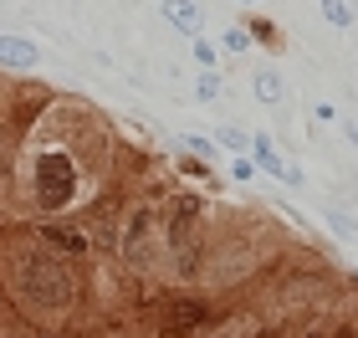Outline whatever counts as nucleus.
I'll return each instance as SVG.
<instances>
[{
  "mask_svg": "<svg viewBox=\"0 0 358 338\" xmlns=\"http://www.w3.org/2000/svg\"><path fill=\"white\" fill-rule=\"evenodd\" d=\"M0 174H10V123H6V108H0Z\"/></svg>",
  "mask_w": 358,
  "mask_h": 338,
  "instance_id": "obj_8",
  "label": "nucleus"
},
{
  "mask_svg": "<svg viewBox=\"0 0 358 338\" xmlns=\"http://www.w3.org/2000/svg\"><path fill=\"white\" fill-rule=\"evenodd\" d=\"M149 241H154V216L149 211H134L128 225H123V256L134 267H143V262H149Z\"/></svg>",
  "mask_w": 358,
  "mask_h": 338,
  "instance_id": "obj_4",
  "label": "nucleus"
},
{
  "mask_svg": "<svg viewBox=\"0 0 358 338\" xmlns=\"http://www.w3.org/2000/svg\"><path fill=\"white\" fill-rule=\"evenodd\" d=\"M10 338H46V333H36V328H10Z\"/></svg>",
  "mask_w": 358,
  "mask_h": 338,
  "instance_id": "obj_10",
  "label": "nucleus"
},
{
  "mask_svg": "<svg viewBox=\"0 0 358 338\" xmlns=\"http://www.w3.org/2000/svg\"><path fill=\"white\" fill-rule=\"evenodd\" d=\"M72 174H77V164L67 154H46L41 164H36V195H41V205L46 211H57V205H67V195H72Z\"/></svg>",
  "mask_w": 358,
  "mask_h": 338,
  "instance_id": "obj_2",
  "label": "nucleus"
},
{
  "mask_svg": "<svg viewBox=\"0 0 358 338\" xmlns=\"http://www.w3.org/2000/svg\"><path fill=\"white\" fill-rule=\"evenodd\" d=\"M6 277H10V293L21 302H31V308H41V313L72 308V297H77V282H72L67 262L57 251H41V246H21L6 262Z\"/></svg>",
  "mask_w": 358,
  "mask_h": 338,
  "instance_id": "obj_1",
  "label": "nucleus"
},
{
  "mask_svg": "<svg viewBox=\"0 0 358 338\" xmlns=\"http://www.w3.org/2000/svg\"><path fill=\"white\" fill-rule=\"evenodd\" d=\"M194 225H200V205L194 200H179L174 216H169V246L179 256V272L194 267Z\"/></svg>",
  "mask_w": 358,
  "mask_h": 338,
  "instance_id": "obj_3",
  "label": "nucleus"
},
{
  "mask_svg": "<svg viewBox=\"0 0 358 338\" xmlns=\"http://www.w3.org/2000/svg\"><path fill=\"white\" fill-rule=\"evenodd\" d=\"M46 241H52L57 251H72V256H87V236L83 231H72V225H46L41 231Z\"/></svg>",
  "mask_w": 358,
  "mask_h": 338,
  "instance_id": "obj_5",
  "label": "nucleus"
},
{
  "mask_svg": "<svg viewBox=\"0 0 358 338\" xmlns=\"http://www.w3.org/2000/svg\"><path fill=\"white\" fill-rule=\"evenodd\" d=\"M194 323H205V302H174L169 308V333L194 328Z\"/></svg>",
  "mask_w": 358,
  "mask_h": 338,
  "instance_id": "obj_6",
  "label": "nucleus"
},
{
  "mask_svg": "<svg viewBox=\"0 0 358 338\" xmlns=\"http://www.w3.org/2000/svg\"><path fill=\"white\" fill-rule=\"evenodd\" d=\"M169 10H174L179 26H194V21H200V15H194V6H185V0H169Z\"/></svg>",
  "mask_w": 358,
  "mask_h": 338,
  "instance_id": "obj_9",
  "label": "nucleus"
},
{
  "mask_svg": "<svg viewBox=\"0 0 358 338\" xmlns=\"http://www.w3.org/2000/svg\"><path fill=\"white\" fill-rule=\"evenodd\" d=\"M302 338H328V333H302Z\"/></svg>",
  "mask_w": 358,
  "mask_h": 338,
  "instance_id": "obj_11",
  "label": "nucleus"
},
{
  "mask_svg": "<svg viewBox=\"0 0 358 338\" xmlns=\"http://www.w3.org/2000/svg\"><path fill=\"white\" fill-rule=\"evenodd\" d=\"M0 62H10V67H31V62H36V46L31 41H0Z\"/></svg>",
  "mask_w": 358,
  "mask_h": 338,
  "instance_id": "obj_7",
  "label": "nucleus"
},
{
  "mask_svg": "<svg viewBox=\"0 0 358 338\" xmlns=\"http://www.w3.org/2000/svg\"><path fill=\"white\" fill-rule=\"evenodd\" d=\"M220 338H231V333H220Z\"/></svg>",
  "mask_w": 358,
  "mask_h": 338,
  "instance_id": "obj_12",
  "label": "nucleus"
}]
</instances>
